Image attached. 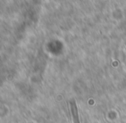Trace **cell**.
I'll return each mask as SVG.
<instances>
[{"mask_svg":"<svg viewBox=\"0 0 126 123\" xmlns=\"http://www.w3.org/2000/svg\"><path fill=\"white\" fill-rule=\"evenodd\" d=\"M70 108H71L72 117H73V122L74 123H81V122H80L79 113H78L77 105H76L75 100L70 101Z\"/></svg>","mask_w":126,"mask_h":123,"instance_id":"cell-1","label":"cell"}]
</instances>
